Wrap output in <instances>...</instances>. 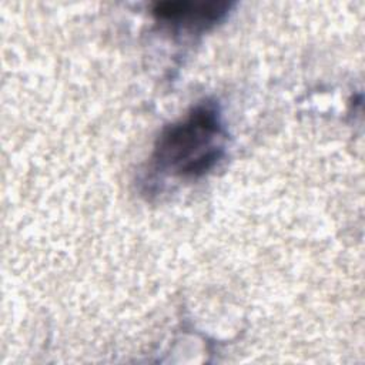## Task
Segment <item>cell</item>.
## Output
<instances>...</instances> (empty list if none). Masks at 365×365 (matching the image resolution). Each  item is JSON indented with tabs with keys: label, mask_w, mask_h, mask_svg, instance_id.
Here are the masks:
<instances>
[{
	"label": "cell",
	"mask_w": 365,
	"mask_h": 365,
	"mask_svg": "<svg viewBox=\"0 0 365 365\" xmlns=\"http://www.w3.org/2000/svg\"><path fill=\"white\" fill-rule=\"evenodd\" d=\"M225 131L212 103L195 106L182 120L163 130L151 155L155 168L181 178L208 173L222 157Z\"/></svg>",
	"instance_id": "cell-1"
},
{
	"label": "cell",
	"mask_w": 365,
	"mask_h": 365,
	"mask_svg": "<svg viewBox=\"0 0 365 365\" xmlns=\"http://www.w3.org/2000/svg\"><path fill=\"white\" fill-rule=\"evenodd\" d=\"M228 7L227 1H164L153 9V14L173 29L195 33L218 23Z\"/></svg>",
	"instance_id": "cell-2"
}]
</instances>
